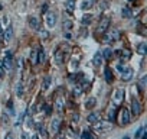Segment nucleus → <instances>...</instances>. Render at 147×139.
<instances>
[{"instance_id": "1", "label": "nucleus", "mask_w": 147, "mask_h": 139, "mask_svg": "<svg viewBox=\"0 0 147 139\" xmlns=\"http://www.w3.org/2000/svg\"><path fill=\"white\" fill-rule=\"evenodd\" d=\"M117 68H118V71L121 73L123 81H130V80L133 78V68H130V67H123L121 64H118Z\"/></svg>"}, {"instance_id": "2", "label": "nucleus", "mask_w": 147, "mask_h": 139, "mask_svg": "<svg viewBox=\"0 0 147 139\" xmlns=\"http://www.w3.org/2000/svg\"><path fill=\"white\" fill-rule=\"evenodd\" d=\"M69 52V46L66 45V46H61L56 52H55V61H56V64H63V61H65V58H66V54Z\"/></svg>"}, {"instance_id": "3", "label": "nucleus", "mask_w": 147, "mask_h": 139, "mask_svg": "<svg viewBox=\"0 0 147 139\" xmlns=\"http://www.w3.org/2000/svg\"><path fill=\"white\" fill-rule=\"evenodd\" d=\"M111 129H113V125L108 123V122H102V120L100 122V120H97L94 123V130L98 132V133H105V132H108Z\"/></svg>"}, {"instance_id": "4", "label": "nucleus", "mask_w": 147, "mask_h": 139, "mask_svg": "<svg viewBox=\"0 0 147 139\" xmlns=\"http://www.w3.org/2000/svg\"><path fill=\"white\" fill-rule=\"evenodd\" d=\"M118 38H120V32L117 29H113V31H108L104 35V42L105 44H114Z\"/></svg>"}, {"instance_id": "5", "label": "nucleus", "mask_w": 147, "mask_h": 139, "mask_svg": "<svg viewBox=\"0 0 147 139\" xmlns=\"http://www.w3.org/2000/svg\"><path fill=\"white\" fill-rule=\"evenodd\" d=\"M3 67L6 71H12V68H13V54L10 51H7L5 54V58H3Z\"/></svg>"}, {"instance_id": "6", "label": "nucleus", "mask_w": 147, "mask_h": 139, "mask_svg": "<svg viewBox=\"0 0 147 139\" xmlns=\"http://www.w3.org/2000/svg\"><path fill=\"white\" fill-rule=\"evenodd\" d=\"M123 102H124V91H123L121 89H118V90H115V93L113 94V103H114L115 107H120Z\"/></svg>"}, {"instance_id": "7", "label": "nucleus", "mask_w": 147, "mask_h": 139, "mask_svg": "<svg viewBox=\"0 0 147 139\" xmlns=\"http://www.w3.org/2000/svg\"><path fill=\"white\" fill-rule=\"evenodd\" d=\"M118 116H120V123H121L123 126H124V125H128L130 120H131V117H130V112H128V109H125V107L120 110Z\"/></svg>"}, {"instance_id": "8", "label": "nucleus", "mask_w": 147, "mask_h": 139, "mask_svg": "<svg viewBox=\"0 0 147 139\" xmlns=\"http://www.w3.org/2000/svg\"><path fill=\"white\" fill-rule=\"evenodd\" d=\"M45 22H46V25H48V28H53L55 25H56V15L53 13V12H46L45 13Z\"/></svg>"}, {"instance_id": "9", "label": "nucleus", "mask_w": 147, "mask_h": 139, "mask_svg": "<svg viewBox=\"0 0 147 139\" xmlns=\"http://www.w3.org/2000/svg\"><path fill=\"white\" fill-rule=\"evenodd\" d=\"M108 26H110V18H102L101 20H100V25H98V28H97V33H105V31L108 29Z\"/></svg>"}, {"instance_id": "10", "label": "nucleus", "mask_w": 147, "mask_h": 139, "mask_svg": "<svg viewBox=\"0 0 147 139\" xmlns=\"http://www.w3.org/2000/svg\"><path fill=\"white\" fill-rule=\"evenodd\" d=\"M131 113L134 116H138L141 113V104H140V102H137V100H133L131 102Z\"/></svg>"}, {"instance_id": "11", "label": "nucleus", "mask_w": 147, "mask_h": 139, "mask_svg": "<svg viewBox=\"0 0 147 139\" xmlns=\"http://www.w3.org/2000/svg\"><path fill=\"white\" fill-rule=\"evenodd\" d=\"M63 109H65V100H63L62 97H58V99L55 100V110H56L58 113H62Z\"/></svg>"}, {"instance_id": "12", "label": "nucleus", "mask_w": 147, "mask_h": 139, "mask_svg": "<svg viewBox=\"0 0 147 139\" xmlns=\"http://www.w3.org/2000/svg\"><path fill=\"white\" fill-rule=\"evenodd\" d=\"M59 129H61V119L56 117V119H53L52 123H51V130H52L53 133H58Z\"/></svg>"}, {"instance_id": "13", "label": "nucleus", "mask_w": 147, "mask_h": 139, "mask_svg": "<svg viewBox=\"0 0 147 139\" xmlns=\"http://www.w3.org/2000/svg\"><path fill=\"white\" fill-rule=\"evenodd\" d=\"M29 26L32 29H39L40 28V23H39V19L36 16H30L29 18Z\"/></svg>"}, {"instance_id": "14", "label": "nucleus", "mask_w": 147, "mask_h": 139, "mask_svg": "<svg viewBox=\"0 0 147 139\" xmlns=\"http://www.w3.org/2000/svg\"><path fill=\"white\" fill-rule=\"evenodd\" d=\"M65 9L68 13H72L75 10V0H65Z\"/></svg>"}, {"instance_id": "15", "label": "nucleus", "mask_w": 147, "mask_h": 139, "mask_svg": "<svg viewBox=\"0 0 147 139\" xmlns=\"http://www.w3.org/2000/svg\"><path fill=\"white\" fill-rule=\"evenodd\" d=\"M94 5H95V0H84V2L81 3V9L82 10H90Z\"/></svg>"}, {"instance_id": "16", "label": "nucleus", "mask_w": 147, "mask_h": 139, "mask_svg": "<svg viewBox=\"0 0 147 139\" xmlns=\"http://www.w3.org/2000/svg\"><path fill=\"white\" fill-rule=\"evenodd\" d=\"M104 77H105V81L107 83H113V71H111L110 67H107L104 70Z\"/></svg>"}, {"instance_id": "17", "label": "nucleus", "mask_w": 147, "mask_h": 139, "mask_svg": "<svg viewBox=\"0 0 147 139\" xmlns=\"http://www.w3.org/2000/svg\"><path fill=\"white\" fill-rule=\"evenodd\" d=\"M117 54H118L121 58H127V59L131 57V51H130V49H127V48H123V49H120Z\"/></svg>"}, {"instance_id": "18", "label": "nucleus", "mask_w": 147, "mask_h": 139, "mask_svg": "<svg viewBox=\"0 0 147 139\" xmlns=\"http://www.w3.org/2000/svg\"><path fill=\"white\" fill-rule=\"evenodd\" d=\"M113 55H114V52L111 48H105L102 51V58H105V59H113Z\"/></svg>"}, {"instance_id": "19", "label": "nucleus", "mask_w": 147, "mask_h": 139, "mask_svg": "<svg viewBox=\"0 0 147 139\" xmlns=\"http://www.w3.org/2000/svg\"><path fill=\"white\" fill-rule=\"evenodd\" d=\"M12 35H13V31H12V26L9 25L7 29L3 32V38H5L6 41H10V39H12Z\"/></svg>"}, {"instance_id": "20", "label": "nucleus", "mask_w": 147, "mask_h": 139, "mask_svg": "<svg viewBox=\"0 0 147 139\" xmlns=\"http://www.w3.org/2000/svg\"><path fill=\"white\" fill-rule=\"evenodd\" d=\"M115 117H117V110H115V106H113V107L108 110V120L114 122Z\"/></svg>"}, {"instance_id": "21", "label": "nucleus", "mask_w": 147, "mask_h": 139, "mask_svg": "<svg viewBox=\"0 0 147 139\" xmlns=\"http://www.w3.org/2000/svg\"><path fill=\"white\" fill-rule=\"evenodd\" d=\"M102 57H101V52H97L95 55H94V59H92V62H94V65L95 67H100L101 65V62H102V59H101Z\"/></svg>"}, {"instance_id": "22", "label": "nucleus", "mask_w": 147, "mask_h": 139, "mask_svg": "<svg viewBox=\"0 0 147 139\" xmlns=\"http://www.w3.org/2000/svg\"><path fill=\"white\" fill-rule=\"evenodd\" d=\"M137 52L141 54V55H146L147 54V45L146 44H138L137 45Z\"/></svg>"}, {"instance_id": "23", "label": "nucleus", "mask_w": 147, "mask_h": 139, "mask_svg": "<svg viewBox=\"0 0 147 139\" xmlns=\"http://www.w3.org/2000/svg\"><path fill=\"white\" fill-rule=\"evenodd\" d=\"M45 59H46L45 51H43L42 48H39V49H38V62H45Z\"/></svg>"}, {"instance_id": "24", "label": "nucleus", "mask_w": 147, "mask_h": 139, "mask_svg": "<svg viewBox=\"0 0 147 139\" xmlns=\"http://www.w3.org/2000/svg\"><path fill=\"white\" fill-rule=\"evenodd\" d=\"M30 62L35 65V64H38V49H33L32 52H30Z\"/></svg>"}, {"instance_id": "25", "label": "nucleus", "mask_w": 147, "mask_h": 139, "mask_svg": "<svg viewBox=\"0 0 147 139\" xmlns=\"http://www.w3.org/2000/svg\"><path fill=\"white\" fill-rule=\"evenodd\" d=\"M95 103H97L95 97H90V99L87 100V103H85V107H87V109H92V107L95 106Z\"/></svg>"}, {"instance_id": "26", "label": "nucleus", "mask_w": 147, "mask_h": 139, "mask_svg": "<svg viewBox=\"0 0 147 139\" xmlns=\"http://www.w3.org/2000/svg\"><path fill=\"white\" fill-rule=\"evenodd\" d=\"M82 91H84V89H82V86H81L80 83H78V86L74 87V96H81Z\"/></svg>"}, {"instance_id": "27", "label": "nucleus", "mask_w": 147, "mask_h": 139, "mask_svg": "<svg viewBox=\"0 0 147 139\" xmlns=\"http://www.w3.org/2000/svg\"><path fill=\"white\" fill-rule=\"evenodd\" d=\"M87 120H88V123H95L98 120V114L97 113H90L88 117H87Z\"/></svg>"}, {"instance_id": "28", "label": "nucleus", "mask_w": 147, "mask_h": 139, "mask_svg": "<svg viewBox=\"0 0 147 139\" xmlns=\"http://www.w3.org/2000/svg\"><path fill=\"white\" fill-rule=\"evenodd\" d=\"M121 16L123 18H131V10L128 7H123L121 9Z\"/></svg>"}, {"instance_id": "29", "label": "nucleus", "mask_w": 147, "mask_h": 139, "mask_svg": "<svg viewBox=\"0 0 147 139\" xmlns=\"http://www.w3.org/2000/svg\"><path fill=\"white\" fill-rule=\"evenodd\" d=\"M51 86V78L49 77H45L43 78V83H42V90H48Z\"/></svg>"}, {"instance_id": "30", "label": "nucleus", "mask_w": 147, "mask_h": 139, "mask_svg": "<svg viewBox=\"0 0 147 139\" xmlns=\"http://www.w3.org/2000/svg\"><path fill=\"white\" fill-rule=\"evenodd\" d=\"M78 64H80V59L78 58H74L72 59V62H71V70H72V71H75V70H77V67H78Z\"/></svg>"}, {"instance_id": "31", "label": "nucleus", "mask_w": 147, "mask_h": 139, "mask_svg": "<svg viewBox=\"0 0 147 139\" xmlns=\"http://www.w3.org/2000/svg\"><path fill=\"white\" fill-rule=\"evenodd\" d=\"M16 94H18L19 97L23 94V87H22V83H18V86H16Z\"/></svg>"}, {"instance_id": "32", "label": "nucleus", "mask_w": 147, "mask_h": 139, "mask_svg": "<svg viewBox=\"0 0 147 139\" xmlns=\"http://www.w3.org/2000/svg\"><path fill=\"white\" fill-rule=\"evenodd\" d=\"M90 22H91V16H90V15H85V16L82 18V25L87 26V25H90Z\"/></svg>"}, {"instance_id": "33", "label": "nucleus", "mask_w": 147, "mask_h": 139, "mask_svg": "<svg viewBox=\"0 0 147 139\" xmlns=\"http://www.w3.org/2000/svg\"><path fill=\"white\" fill-rule=\"evenodd\" d=\"M146 80H147V77H143V78L140 80V83H138V87H140V90H141V91H144V87H146Z\"/></svg>"}, {"instance_id": "34", "label": "nucleus", "mask_w": 147, "mask_h": 139, "mask_svg": "<svg viewBox=\"0 0 147 139\" xmlns=\"http://www.w3.org/2000/svg\"><path fill=\"white\" fill-rule=\"evenodd\" d=\"M81 138H84V139H91V138H94V135H92L90 130H85V132L81 135Z\"/></svg>"}, {"instance_id": "35", "label": "nucleus", "mask_w": 147, "mask_h": 139, "mask_svg": "<svg viewBox=\"0 0 147 139\" xmlns=\"http://www.w3.org/2000/svg\"><path fill=\"white\" fill-rule=\"evenodd\" d=\"M38 130H39V135H40V136L48 138V133H46V130H45V129H42V126H39V127H38Z\"/></svg>"}, {"instance_id": "36", "label": "nucleus", "mask_w": 147, "mask_h": 139, "mask_svg": "<svg viewBox=\"0 0 147 139\" xmlns=\"http://www.w3.org/2000/svg\"><path fill=\"white\" fill-rule=\"evenodd\" d=\"M144 130H146V127H138V130L136 132V138H141V135L144 133Z\"/></svg>"}, {"instance_id": "37", "label": "nucleus", "mask_w": 147, "mask_h": 139, "mask_svg": "<svg viewBox=\"0 0 147 139\" xmlns=\"http://www.w3.org/2000/svg\"><path fill=\"white\" fill-rule=\"evenodd\" d=\"M39 35H40V38H48V31H45V29H39Z\"/></svg>"}, {"instance_id": "38", "label": "nucleus", "mask_w": 147, "mask_h": 139, "mask_svg": "<svg viewBox=\"0 0 147 139\" xmlns=\"http://www.w3.org/2000/svg\"><path fill=\"white\" fill-rule=\"evenodd\" d=\"M7 109H9V110H10V113L13 114V103H12V100H9V102H7Z\"/></svg>"}, {"instance_id": "39", "label": "nucleus", "mask_w": 147, "mask_h": 139, "mask_svg": "<svg viewBox=\"0 0 147 139\" xmlns=\"http://www.w3.org/2000/svg\"><path fill=\"white\" fill-rule=\"evenodd\" d=\"M71 26H72V23H71V20H65V22H63V28H65V29H66V28L69 29Z\"/></svg>"}, {"instance_id": "40", "label": "nucleus", "mask_w": 147, "mask_h": 139, "mask_svg": "<svg viewBox=\"0 0 147 139\" xmlns=\"http://www.w3.org/2000/svg\"><path fill=\"white\" fill-rule=\"evenodd\" d=\"M43 106H45V113L49 114L51 113V106H48V104H43Z\"/></svg>"}, {"instance_id": "41", "label": "nucleus", "mask_w": 147, "mask_h": 139, "mask_svg": "<svg viewBox=\"0 0 147 139\" xmlns=\"http://www.w3.org/2000/svg\"><path fill=\"white\" fill-rule=\"evenodd\" d=\"M0 39H3V28H2V23H0Z\"/></svg>"}, {"instance_id": "42", "label": "nucleus", "mask_w": 147, "mask_h": 139, "mask_svg": "<svg viewBox=\"0 0 147 139\" xmlns=\"http://www.w3.org/2000/svg\"><path fill=\"white\" fill-rule=\"evenodd\" d=\"M63 36H65L66 39H71V33H69V32H65V35H63Z\"/></svg>"}, {"instance_id": "43", "label": "nucleus", "mask_w": 147, "mask_h": 139, "mask_svg": "<svg viewBox=\"0 0 147 139\" xmlns=\"http://www.w3.org/2000/svg\"><path fill=\"white\" fill-rule=\"evenodd\" d=\"M2 71H3V70H2V62H0V78H2V74H3Z\"/></svg>"}, {"instance_id": "44", "label": "nucleus", "mask_w": 147, "mask_h": 139, "mask_svg": "<svg viewBox=\"0 0 147 139\" xmlns=\"http://www.w3.org/2000/svg\"><path fill=\"white\" fill-rule=\"evenodd\" d=\"M127 2H134V0H127Z\"/></svg>"}]
</instances>
